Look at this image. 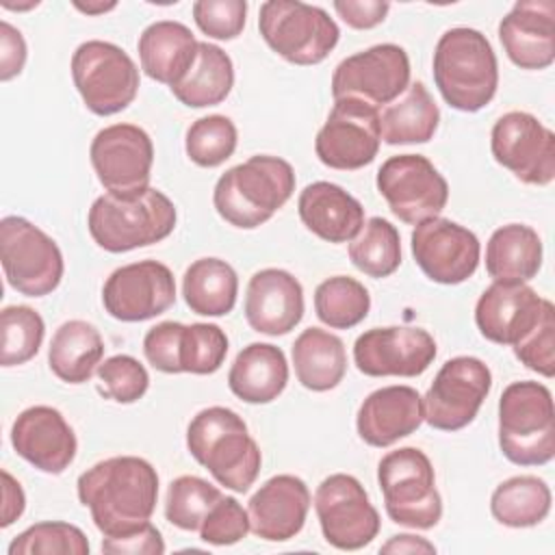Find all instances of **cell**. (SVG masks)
<instances>
[{
  "label": "cell",
  "mask_w": 555,
  "mask_h": 555,
  "mask_svg": "<svg viewBox=\"0 0 555 555\" xmlns=\"http://www.w3.org/2000/svg\"><path fill=\"white\" fill-rule=\"evenodd\" d=\"M76 490L98 531L115 538L150 522L158 499V473L143 457L115 455L80 473Z\"/></svg>",
  "instance_id": "6da1fadb"
},
{
  "label": "cell",
  "mask_w": 555,
  "mask_h": 555,
  "mask_svg": "<svg viewBox=\"0 0 555 555\" xmlns=\"http://www.w3.org/2000/svg\"><path fill=\"white\" fill-rule=\"evenodd\" d=\"M189 453L232 492H247L262 464L258 442L247 423L230 408L210 405L199 410L186 427Z\"/></svg>",
  "instance_id": "7a4b0ae2"
},
{
  "label": "cell",
  "mask_w": 555,
  "mask_h": 555,
  "mask_svg": "<svg viewBox=\"0 0 555 555\" xmlns=\"http://www.w3.org/2000/svg\"><path fill=\"white\" fill-rule=\"evenodd\" d=\"M442 100L462 113H477L492 102L499 87V63L488 37L468 26L440 35L431 61Z\"/></svg>",
  "instance_id": "3957f363"
},
{
  "label": "cell",
  "mask_w": 555,
  "mask_h": 555,
  "mask_svg": "<svg viewBox=\"0 0 555 555\" xmlns=\"http://www.w3.org/2000/svg\"><path fill=\"white\" fill-rule=\"evenodd\" d=\"M295 169L288 160L256 154L219 176L212 204L223 221L241 230L267 223L293 195Z\"/></svg>",
  "instance_id": "277c9868"
},
{
  "label": "cell",
  "mask_w": 555,
  "mask_h": 555,
  "mask_svg": "<svg viewBox=\"0 0 555 555\" xmlns=\"http://www.w3.org/2000/svg\"><path fill=\"white\" fill-rule=\"evenodd\" d=\"M178 221L173 202L154 186L141 193L95 197L87 215V228L98 247L111 254L132 251L165 241Z\"/></svg>",
  "instance_id": "5b68a950"
},
{
  "label": "cell",
  "mask_w": 555,
  "mask_h": 555,
  "mask_svg": "<svg viewBox=\"0 0 555 555\" xmlns=\"http://www.w3.org/2000/svg\"><path fill=\"white\" fill-rule=\"evenodd\" d=\"M499 449L516 466H542L555 457L551 390L533 379L512 382L499 399Z\"/></svg>",
  "instance_id": "8992f818"
},
{
  "label": "cell",
  "mask_w": 555,
  "mask_h": 555,
  "mask_svg": "<svg viewBox=\"0 0 555 555\" xmlns=\"http://www.w3.org/2000/svg\"><path fill=\"white\" fill-rule=\"evenodd\" d=\"M377 483L386 514L410 529H431L442 518L431 460L416 447L388 451L377 464Z\"/></svg>",
  "instance_id": "52a82bcc"
},
{
  "label": "cell",
  "mask_w": 555,
  "mask_h": 555,
  "mask_svg": "<svg viewBox=\"0 0 555 555\" xmlns=\"http://www.w3.org/2000/svg\"><path fill=\"white\" fill-rule=\"evenodd\" d=\"M264 43L293 65H317L340 39V28L321 7L299 0H267L258 11Z\"/></svg>",
  "instance_id": "ba28073f"
},
{
  "label": "cell",
  "mask_w": 555,
  "mask_h": 555,
  "mask_svg": "<svg viewBox=\"0 0 555 555\" xmlns=\"http://www.w3.org/2000/svg\"><path fill=\"white\" fill-rule=\"evenodd\" d=\"M72 80L85 106L100 117L126 111L134 102L141 82L130 54L102 39H89L74 50Z\"/></svg>",
  "instance_id": "9c48e42d"
},
{
  "label": "cell",
  "mask_w": 555,
  "mask_h": 555,
  "mask_svg": "<svg viewBox=\"0 0 555 555\" xmlns=\"http://www.w3.org/2000/svg\"><path fill=\"white\" fill-rule=\"evenodd\" d=\"M0 260L9 286L26 297L50 295L65 273L56 241L17 215L0 221Z\"/></svg>",
  "instance_id": "30bf717a"
},
{
  "label": "cell",
  "mask_w": 555,
  "mask_h": 555,
  "mask_svg": "<svg viewBox=\"0 0 555 555\" xmlns=\"http://www.w3.org/2000/svg\"><path fill=\"white\" fill-rule=\"evenodd\" d=\"M375 184L390 212L408 225L440 217L449 202L444 176L423 154H397L386 158L377 171Z\"/></svg>",
  "instance_id": "8fae6325"
},
{
  "label": "cell",
  "mask_w": 555,
  "mask_h": 555,
  "mask_svg": "<svg viewBox=\"0 0 555 555\" xmlns=\"http://www.w3.org/2000/svg\"><path fill=\"white\" fill-rule=\"evenodd\" d=\"M314 512L325 542L334 548L358 551L379 533V514L353 475L325 477L314 492Z\"/></svg>",
  "instance_id": "7c38bea8"
},
{
  "label": "cell",
  "mask_w": 555,
  "mask_h": 555,
  "mask_svg": "<svg viewBox=\"0 0 555 555\" xmlns=\"http://www.w3.org/2000/svg\"><path fill=\"white\" fill-rule=\"evenodd\" d=\"M492 373L475 356L447 360L423 397L425 423L440 431H457L470 425L490 395Z\"/></svg>",
  "instance_id": "4fadbf2b"
},
{
  "label": "cell",
  "mask_w": 555,
  "mask_h": 555,
  "mask_svg": "<svg viewBox=\"0 0 555 555\" xmlns=\"http://www.w3.org/2000/svg\"><path fill=\"white\" fill-rule=\"evenodd\" d=\"M410 85V59L397 43H377L343 59L332 74L334 100H360L384 108Z\"/></svg>",
  "instance_id": "5bb4252c"
},
{
  "label": "cell",
  "mask_w": 555,
  "mask_h": 555,
  "mask_svg": "<svg viewBox=\"0 0 555 555\" xmlns=\"http://www.w3.org/2000/svg\"><path fill=\"white\" fill-rule=\"evenodd\" d=\"M490 150L525 184L546 186L555 178V134L531 113L501 115L490 132Z\"/></svg>",
  "instance_id": "9a60e30c"
},
{
  "label": "cell",
  "mask_w": 555,
  "mask_h": 555,
  "mask_svg": "<svg viewBox=\"0 0 555 555\" xmlns=\"http://www.w3.org/2000/svg\"><path fill=\"white\" fill-rule=\"evenodd\" d=\"M379 111L360 100H334V106L317 132V158L340 171H353L371 165L379 152Z\"/></svg>",
  "instance_id": "2e32d148"
},
{
  "label": "cell",
  "mask_w": 555,
  "mask_h": 555,
  "mask_svg": "<svg viewBox=\"0 0 555 555\" xmlns=\"http://www.w3.org/2000/svg\"><path fill=\"white\" fill-rule=\"evenodd\" d=\"M89 158L106 193L132 195L150 186L154 165V143L134 124H113L91 141Z\"/></svg>",
  "instance_id": "e0dca14e"
},
{
  "label": "cell",
  "mask_w": 555,
  "mask_h": 555,
  "mask_svg": "<svg viewBox=\"0 0 555 555\" xmlns=\"http://www.w3.org/2000/svg\"><path fill=\"white\" fill-rule=\"evenodd\" d=\"M176 304V280L167 264L139 260L115 269L102 286L104 310L124 323H139Z\"/></svg>",
  "instance_id": "ac0fdd59"
},
{
  "label": "cell",
  "mask_w": 555,
  "mask_h": 555,
  "mask_svg": "<svg viewBox=\"0 0 555 555\" xmlns=\"http://www.w3.org/2000/svg\"><path fill=\"white\" fill-rule=\"evenodd\" d=\"M434 336L423 327H373L353 343V362L369 377H416L436 360Z\"/></svg>",
  "instance_id": "d6986e66"
},
{
  "label": "cell",
  "mask_w": 555,
  "mask_h": 555,
  "mask_svg": "<svg viewBox=\"0 0 555 555\" xmlns=\"http://www.w3.org/2000/svg\"><path fill=\"white\" fill-rule=\"evenodd\" d=\"M410 245L418 269L431 282L447 286L466 282L477 271L481 258V245L475 232L444 217L414 225Z\"/></svg>",
  "instance_id": "ffe728a7"
},
{
  "label": "cell",
  "mask_w": 555,
  "mask_h": 555,
  "mask_svg": "<svg viewBox=\"0 0 555 555\" xmlns=\"http://www.w3.org/2000/svg\"><path fill=\"white\" fill-rule=\"evenodd\" d=\"M11 447L37 470L61 475L74 462L78 440L56 408L30 405L11 425Z\"/></svg>",
  "instance_id": "44dd1931"
},
{
  "label": "cell",
  "mask_w": 555,
  "mask_h": 555,
  "mask_svg": "<svg viewBox=\"0 0 555 555\" xmlns=\"http://www.w3.org/2000/svg\"><path fill=\"white\" fill-rule=\"evenodd\" d=\"M544 301L527 282H492L475 306L477 330L490 343L514 347L533 330Z\"/></svg>",
  "instance_id": "7402d4cb"
},
{
  "label": "cell",
  "mask_w": 555,
  "mask_h": 555,
  "mask_svg": "<svg viewBox=\"0 0 555 555\" xmlns=\"http://www.w3.org/2000/svg\"><path fill=\"white\" fill-rule=\"evenodd\" d=\"M304 308V288L293 273L269 267L249 278L243 312L254 332L284 336L301 321Z\"/></svg>",
  "instance_id": "603a6c76"
},
{
  "label": "cell",
  "mask_w": 555,
  "mask_h": 555,
  "mask_svg": "<svg viewBox=\"0 0 555 555\" xmlns=\"http://www.w3.org/2000/svg\"><path fill=\"white\" fill-rule=\"evenodd\" d=\"M310 490L297 475H275L267 479L247 501L251 533L267 542L295 538L310 512Z\"/></svg>",
  "instance_id": "cb8c5ba5"
},
{
  "label": "cell",
  "mask_w": 555,
  "mask_h": 555,
  "mask_svg": "<svg viewBox=\"0 0 555 555\" xmlns=\"http://www.w3.org/2000/svg\"><path fill=\"white\" fill-rule=\"evenodd\" d=\"M507 59L520 69H546L555 61V2L520 0L499 22Z\"/></svg>",
  "instance_id": "d4e9b609"
},
{
  "label": "cell",
  "mask_w": 555,
  "mask_h": 555,
  "mask_svg": "<svg viewBox=\"0 0 555 555\" xmlns=\"http://www.w3.org/2000/svg\"><path fill=\"white\" fill-rule=\"evenodd\" d=\"M425 421L423 397L412 386L373 390L358 408L356 429L369 447H390L414 434Z\"/></svg>",
  "instance_id": "484cf974"
},
{
  "label": "cell",
  "mask_w": 555,
  "mask_h": 555,
  "mask_svg": "<svg viewBox=\"0 0 555 555\" xmlns=\"http://www.w3.org/2000/svg\"><path fill=\"white\" fill-rule=\"evenodd\" d=\"M297 212L301 223L327 243H349L364 225L362 204L327 180H317L299 193Z\"/></svg>",
  "instance_id": "4316f807"
},
{
  "label": "cell",
  "mask_w": 555,
  "mask_h": 555,
  "mask_svg": "<svg viewBox=\"0 0 555 555\" xmlns=\"http://www.w3.org/2000/svg\"><path fill=\"white\" fill-rule=\"evenodd\" d=\"M197 39L189 26L173 20H158L143 28L137 41L141 69L147 78L167 85H178L191 69L197 56Z\"/></svg>",
  "instance_id": "83f0119b"
},
{
  "label": "cell",
  "mask_w": 555,
  "mask_h": 555,
  "mask_svg": "<svg viewBox=\"0 0 555 555\" xmlns=\"http://www.w3.org/2000/svg\"><path fill=\"white\" fill-rule=\"evenodd\" d=\"M286 384V356L271 343H249L236 353L228 371V386L232 395L251 405L275 401L284 392Z\"/></svg>",
  "instance_id": "f1b7e54d"
},
{
  "label": "cell",
  "mask_w": 555,
  "mask_h": 555,
  "mask_svg": "<svg viewBox=\"0 0 555 555\" xmlns=\"http://www.w3.org/2000/svg\"><path fill=\"white\" fill-rule=\"evenodd\" d=\"M104 356L100 330L85 319H69L56 327L48 349L50 371L67 384H85Z\"/></svg>",
  "instance_id": "f546056e"
},
{
  "label": "cell",
  "mask_w": 555,
  "mask_h": 555,
  "mask_svg": "<svg viewBox=\"0 0 555 555\" xmlns=\"http://www.w3.org/2000/svg\"><path fill=\"white\" fill-rule=\"evenodd\" d=\"M542 267V238L527 223H507L486 245V271L494 282H529Z\"/></svg>",
  "instance_id": "4dcf8cb0"
},
{
  "label": "cell",
  "mask_w": 555,
  "mask_h": 555,
  "mask_svg": "<svg viewBox=\"0 0 555 555\" xmlns=\"http://www.w3.org/2000/svg\"><path fill=\"white\" fill-rule=\"evenodd\" d=\"M297 382L312 392L336 388L347 373L345 343L321 327L304 330L291 349Z\"/></svg>",
  "instance_id": "1f68e13d"
},
{
  "label": "cell",
  "mask_w": 555,
  "mask_h": 555,
  "mask_svg": "<svg viewBox=\"0 0 555 555\" xmlns=\"http://www.w3.org/2000/svg\"><path fill=\"white\" fill-rule=\"evenodd\" d=\"M438 124V104L421 80L410 82L408 89L379 113V132L388 145L427 143L434 139Z\"/></svg>",
  "instance_id": "d6a6232c"
},
{
  "label": "cell",
  "mask_w": 555,
  "mask_h": 555,
  "mask_svg": "<svg viewBox=\"0 0 555 555\" xmlns=\"http://www.w3.org/2000/svg\"><path fill=\"white\" fill-rule=\"evenodd\" d=\"M182 295L191 312L225 317L236 306L238 275L232 264L221 258H197L182 275Z\"/></svg>",
  "instance_id": "836d02e7"
},
{
  "label": "cell",
  "mask_w": 555,
  "mask_h": 555,
  "mask_svg": "<svg viewBox=\"0 0 555 555\" xmlns=\"http://www.w3.org/2000/svg\"><path fill=\"white\" fill-rule=\"evenodd\" d=\"M234 87V65L219 46L199 41L197 56L184 78L171 87L173 98L189 108L221 104Z\"/></svg>",
  "instance_id": "e575fe53"
},
{
  "label": "cell",
  "mask_w": 555,
  "mask_h": 555,
  "mask_svg": "<svg viewBox=\"0 0 555 555\" xmlns=\"http://www.w3.org/2000/svg\"><path fill=\"white\" fill-rule=\"evenodd\" d=\"M551 488L535 475H516L501 481L490 496V512L496 522L512 529L540 525L551 512Z\"/></svg>",
  "instance_id": "d590c367"
},
{
  "label": "cell",
  "mask_w": 555,
  "mask_h": 555,
  "mask_svg": "<svg viewBox=\"0 0 555 555\" xmlns=\"http://www.w3.org/2000/svg\"><path fill=\"white\" fill-rule=\"evenodd\" d=\"M351 264L369 278L392 275L401 264L399 230L384 217H371L347 247Z\"/></svg>",
  "instance_id": "8d00e7d4"
},
{
  "label": "cell",
  "mask_w": 555,
  "mask_h": 555,
  "mask_svg": "<svg viewBox=\"0 0 555 555\" xmlns=\"http://www.w3.org/2000/svg\"><path fill=\"white\" fill-rule=\"evenodd\" d=\"M371 295L362 282L349 275L323 280L314 291V312L332 330H351L366 319Z\"/></svg>",
  "instance_id": "74e56055"
},
{
  "label": "cell",
  "mask_w": 555,
  "mask_h": 555,
  "mask_svg": "<svg viewBox=\"0 0 555 555\" xmlns=\"http://www.w3.org/2000/svg\"><path fill=\"white\" fill-rule=\"evenodd\" d=\"M223 492L197 475L176 477L165 496V518L182 531H199L202 520Z\"/></svg>",
  "instance_id": "f35d334b"
},
{
  "label": "cell",
  "mask_w": 555,
  "mask_h": 555,
  "mask_svg": "<svg viewBox=\"0 0 555 555\" xmlns=\"http://www.w3.org/2000/svg\"><path fill=\"white\" fill-rule=\"evenodd\" d=\"M0 364L20 366L39 353L46 323L30 306H7L0 312Z\"/></svg>",
  "instance_id": "ab89813d"
},
{
  "label": "cell",
  "mask_w": 555,
  "mask_h": 555,
  "mask_svg": "<svg viewBox=\"0 0 555 555\" xmlns=\"http://www.w3.org/2000/svg\"><path fill=\"white\" fill-rule=\"evenodd\" d=\"M238 132L230 117L225 115H206L195 119L184 137V150L191 163L197 167H219L236 150Z\"/></svg>",
  "instance_id": "60d3db41"
},
{
  "label": "cell",
  "mask_w": 555,
  "mask_h": 555,
  "mask_svg": "<svg viewBox=\"0 0 555 555\" xmlns=\"http://www.w3.org/2000/svg\"><path fill=\"white\" fill-rule=\"evenodd\" d=\"M89 551L82 529L63 520L35 522L9 544V555H89Z\"/></svg>",
  "instance_id": "b9f144b4"
},
{
  "label": "cell",
  "mask_w": 555,
  "mask_h": 555,
  "mask_svg": "<svg viewBox=\"0 0 555 555\" xmlns=\"http://www.w3.org/2000/svg\"><path fill=\"white\" fill-rule=\"evenodd\" d=\"M228 356V336L215 323L184 325L180 345L182 373L210 375L221 369Z\"/></svg>",
  "instance_id": "7bdbcfd3"
},
{
  "label": "cell",
  "mask_w": 555,
  "mask_h": 555,
  "mask_svg": "<svg viewBox=\"0 0 555 555\" xmlns=\"http://www.w3.org/2000/svg\"><path fill=\"white\" fill-rule=\"evenodd\" d=\"M98 392L115 403H134L150 388L147 369L128 353H117L100 362L98 371Z\"/></svg>",
  "instance_id": "ee69618b"
},
{
  "label": "cell",
  "mask_w": 555,
  "mask_h": 555,
  "mask_svg": "<svg viewBox=\"0 0 555 555\" xmlns=\"http://www.w3.org/2000/svg\"><path fill=\"white\" fill-rule=\"evenodd\" d=\"M514 356L533 373L551 379L555 375V306L544 301V310L533 325L516 345Z\"/></svg>",
  "instance_id": "f6af8a7d"
},
{
  "label": "cell",
  "mask_w": 555,
  "mask_h": 555,
  "mask_svg": "<svg viewBox=\"0 0 555 555\" xmlns=\"http://www.w3.org/2000/svg\"><path fill=\"white\" fill-rule=\"evenodd\" d=\"M251 531L247 509L234 496H221L199 525V538L212 546H230Z\"/></svg>",
  "instance_id": "bcb514c9"
},
{
  "label": "cell",
  "mask_w": 555,
  "mask_h": 555,
  "mask_svg": "<svg viewBox=\"0 0 555 555\" xmlns=\"http://www.w3.org/2000/svg\"><path fill=\"white\" fill-rule=\"evenodd\" d=\"M193 20L210 39H236L247 22L245 0H197L193 2Z\"/></svg>",
  "instance_id": "7dc6e473"
},
{
  "label": "cell",
  "mask_w": 555,
  "mask_h": 555,
  "mask_svg": "<svg viewBox=\"0 0 555 555\" xmlns=\"http://www.w3.org/2000/svg\"><path fill=\"white\" fill-rule=\"evenodd\" d=\"M184 323L163 321L147 330L143 336L145 360L160 373H182L180 369V345Z\"/></svg>",
  "instance_id": "c3c4849f"
},
{
  "label": "cell",
  "mask_w": 555,
  "mask_h": 555,
  "mask_svg": "<svg viewBox=\"0 0 555 555\" xmlns=\"http://www.w3.org/2000/svg\"><path fill=\"white\" fill-rule=\"evenodd\" d=\"M102 553L108 555H163L165 553V540L152 522L141 525L139 529L115 535V538H102Z\"/></svg>",
  "instance_id": "681fc988"
},
{
  "label": "cell",
  "mask_w": 555,
  "mask_h": 555,
  "mask_svg": "<svg viewBox=\"0 0 555 555\" xmlns=\"http://www.w3.org/2000/svg\"><path fill=\"white\" fill-rule=\"evenodd\" d=\"M334 11L347 26L369 30L386 20L390 4L382 0H334Z\"/></svg>",
  "instance_id": "f907efd6"
},
{
  "label": "cell",
  "mask_w": 555,
  "mask_h": 555,
  "mask_svg": "<svg viewBox=\"0 0 555 555\" xmlns=\"http://www.w3.org/2000/svg\"><path fill=\"white\" fill-rule=\"evenodd\" d=\"M26 41L9 22H0V80L7 82L22 74L26 65Z\"/></svg>",
  "instance_id": "816d5d0a"
},
{
  "label": "cell",
  "mask_w": 555,
  "mask_h": 555,
  "mask_svg": "<svg viewBox=\"0 0 555 555\" xmlns=\"http://www.w3.org/2000/svg\"><path fill=\"white\" fill-rule=\"evenodd\" d=\"M26 509V496L22 490V483L9 473L2 470V520L0 527L13 525Z\"/></svg>",
  "instance_id": "f5cc1de1"
},
{
  "label": "cell",
  "mask_w": 555,
  "mask_h": 555,
  "mask_svg": "<svg viewBox=\"0 0 555 555\" xmlns=\"http://www.w3.org/2000/svg\"><path fill=\"white\" fill-rule=\"evenodd\" d=\"M379 553H395V555H403V553H436V546L427 538L412 535V533H399V535H392L386 544H382Z\"/></svg>",
  "instance_id": "db71d44e"
},
{
  "label": "cell",
  "mask_w": 555,
  "mask_h": 555,
  "mask_svg": "<svg viewBox=\"0 0 555 555\" xmlns=\"http://www.w3.org/2000/svg\"><path fill=\"white\" fill-rule=\"evenodd\" d=\"M74 7L87 15H100L106 11H113L117 7V2H74Z\"/></svg>",
  "instance_id": "11a10c76"
},
{
  "label": "cell",
  "mask_w": 555,
  "mask_h": 555,
  "mask_svg": "<svg viewBox=\"0 0 555 555\" xmlns=\"http://www.w3.org/2000/svg\"><path fill=\"white\" fill-rule=\"evenodd\" d=\"M4 9H11V11H28V9H35V7H39V0H33V2H28V4H15V2H9V0H2L0 2Z\"/></svg>",
  "instance_id": "9f6ffc18"
}]
</instances>
